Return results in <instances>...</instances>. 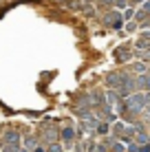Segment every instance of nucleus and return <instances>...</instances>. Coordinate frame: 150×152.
Masks as SVG:
<instances>
[{
  "mask_svg": "<svg viewBox=\"0 0 150 152\" xmlns=\"http://www.w3.org/2000/svg\"><path fill=\"white\" fill-rule=\"evenodd\" d=\"M104 22L110 24V27H121V15L119 13H106L104 15Z\"/></svg>",
  "mask_w": 150,
  "mask_h": 152,
  "instance_id": "1",
  "label": "nucleus"
},
{
  "mask_svg": "<svg viewBox=\"0 0 150 152\" xmlns=\"http://www.w3.org/2000/svg\"><path fill=\"white\" fill-rule=\"evenodd\" d=\"M137 86H141V88H150V77H148V75L139 77V80H137Z\"/></svg>",
  "mask_w": 150,
  "mask_h": 152,
  "instance_id": "2",
  "label": "nucleus"
},
{
  "mask_svg": "<svg viewBox=\"0 0 150 152\" xmlns=\"http://www.w3.org/2000/svg\"><path fill=\"white\" fill-rule=\"evenodd\" d=\"M64 139H66V141L73 139V130H71V128H66V130H64Z\"/></svg>",
  "mask_w": 150,
  "mask_h": 152,
  "instance_id": "3",
  "label": "nucleus"
},
{
  "mask_svg": "<svg viewBox=\"0 0 150 152\" xmlns=\"http://www.w3.org/2000/svg\"><path fill=\"white\" fill-rule=\"evenodd\" d=\"M97 132H108V126H106V124H102V126H100V130H97Z\"/></svg>",
  "mask_w": 150,
  "mask_h": 152,
  "instance_id": "4",
  "label": "nucleus"
}]
</instances>
